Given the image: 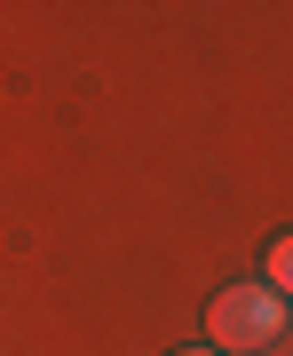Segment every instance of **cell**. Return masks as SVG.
Instances as JSON below:
<instances>
[{
  "instance_id": "obj_2",
  "label": "cell",
  "mask_w": 293,
  "mask_h": 356,
  "mask_svg": "<svg viewBox=\"0 0 293 356\" xmlns=\"http://www.w3.org/2000/svg\"><path fill=\"white\" fill-rule=\"evenodd\" d=\"M262 285L278 293V301H293V229H285V238H269V254H262Z\"/></svg>"
},
{
  "instance_id": "obj_3",
  "label": "cell",
  "mask_w": 293,
  "mask_h": 356,
  "mask_svg": "<svg viewBox=\"0 0 293 356\" xmlns=\"http://www.w3.org/2000/svg\"><path fill=\"white\" fill-rule=\"evenodd\" d=\"M175 356H222V348H175Z\"/></svg>"
},
{
  "instance_id": "obj_1",
  "label": "cell",
  "mask_w": 293,
  "mask_h": 356,
  "mask_svg": "<svg viewBox=\"0 0 293 356\" xmlns=\"http://www.w3.org/2000/svg\"><path fill=\"white\" fill-rule=\"evenodd\" d=\"M278 332H285V301L262 277L222 285L214 301H206V348H222V356H262Z\"/></svg>"
}]
</instances>
